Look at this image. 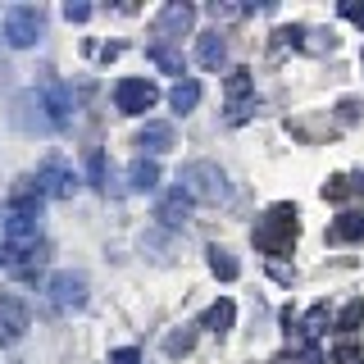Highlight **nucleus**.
<instances>
[{"label":"nucleus","instance_id":"nucleus-1","mask_svg":"<svg viewBox=\"0 0 364 364\" xmlns=\"http://www.w3.org/2000/svg\"><path fill=\"white\" fill-rule=\"evenodd\" d=\"M178 187H182V196H187L191 205H223L228 196H232V187H228V173L214 159H191V164H182V173H178Z\"/></svg>","mask_w":364,"mask_h":364},{"label":"nucleus","instance_id":"nucleus-2","mask_svg":"<svg viewBox=\"0 0 364 364\" xmlns=\"http://www.w3.org/2000/svg\"><path fill=\"white\" fill-rule=\"evenodd\" d=\"M296 232H301V223H296V205H273L264 219L255 223V246L264 250L269 259L287 255L296 246Z\"/></svg>","mask_w":364,"mask_h":364},{"label":"nucleus","instance_id":"nucleus-3","mask_svg":"<svg viewBox=\"0 0 364 364\" xmlns=\"http://www.w3.org/2000/svg\"><path fill=\"white\" fill-rule=\"evenodd\" d=\"M0 32H5V41L14 46V50H32L46 32V14L37 5H14V9H5V28Z\"/></svg>","mask_w":364,"mask_h":364},{"label":"nucleus","instance_id":"nucleus-4","mask_svg":"<svg viewBox=\"0 0 364 364\" xmlns=\"http://www.w3.org/2000/svg\"><path fill=\"white\" fill-rule=\"evenodd\" d=\"M32 178H37V187H41V196H46V200H68V196L77 191V173H73V164H68V159H60V155L41 159Z\"/></svg>","mask_w":364,"mask_h":364},{"label":"nucleus","instance_id":"nucleus-5","mask_svg":"<svg viewBox=\"0 0 364 364\" xmlns=\"http://www.w3.org/2000/svg\"><path fill=\"white\" fill-rule=\"evenodd\" d=\"M46 296H50V305L55 310H82L87 305V273H77V269H60V273H50L46 278Z\"/></svg>","mask_w":364,"mask_h":364},{"label":"nucleus","instance_id":"nucleus-6","mask_svg":"<svg viewBox=\"0 0 364 364\" xmlns=\"http://www.w3.org/2000/svg\"><path fill=\"white\" fill-rule=\"evenodd\" d=\"M155 100H159V87L151 82V77H123V82L114 87V109L128 114V119L155 109Z\"/></svg>","mask_w":364,"mask_h":364},{"label":"nucleus","instance_id":"nucleus-7","mask_svg":"<svg viewBox=\"0 0 364 364\" xmlns=\"http://www.w3.org/2000/svg\"><path fill=\"white\" fill-rule=\"evenodd\" d=\"M32 328V310L28 301L14 291L0 296V346H14V341H23V333Z\"/></svg>","mask_w":364,"mask_h":364},{"label":"nucleus","instance_id":"nucleus-8","mask_svg":"<svg viewBox=\"0 0 364 364\" xmlns=\"http://www.w3.org/2000/svg\"><path fill=\"white\" fill-rule=\"evenodd\" d=\"M223 96H228V123H242V119H250V109H255V77H250L246 68L228 73Z\"/></svg>","mask_w":364,"mask_h":364},{"label":"nucleus","instance_id":"nucleus-9","mask_svg":"<svg viewBox=\"0 0 364 364\" xmlns=\"http://www.w3.org/2000/svg\"><path fill=\"white\" fill-rule=\"evenodd\" d=\"M41 109H46V123H50V128H68V123H73V91L60 87V82H46L41 87Z\"/></svg>","mask_w":364,"mask_h":364},{"label":"nucleus","instance_id":"nucleus-10","mask_svg":"<svg viewBox=\"0 0 364 364\" xmlns=\"http://www.w3.org/2000/svg\"><path fill=\"white\" fill-rule=\"evenodd\" d=\"M191 23H196V9H191L187 0H168L155 18V32L159 37H182V32H191Z\"/></svg>","mask_w":364,"mask_h":364},{"label":"nucleus","instance_id":"nucleus-11","mask_svg":"<svg viewBox=\"0 0 364 364\" xmlns=\"http://www.w3.org/2000/svg\"><path fill=\"white\" fill-rule=\"evenodd\" d=\"M136 146H141V159L168 155V151H173V123H159V119H146V128L136 132Z\"/></svg>","mask_w":364,"mask_h":364},{"label":"nucleus","instance_id":"nucleus-12","mask_svg":"<svg viewBox=\"0 0 364 364\" xmlns=\"http://www.w3.org/2000/svg\"><path fill=\"white\" fill-rule=\"evenodd\" d=\"M196 64L205 68V73H219V68L228 64V41H223L219 28H214V32H200V37H196Z\"/></svg>","mask_w":364,"mask_h":364},{"label":"nucleus","instance_id":"nucleus-13","mask_svg":"<svg viewBox=\"0 0 364 364\" xmlns=\"http://www.w3.org/2000/svg\"><path fill=\"white\" fill-rule=\"evenodd\" d=\"M155 219L164 223V228H187L191 223V200L182 196V187H173V191H164V196H159Z\"/></svg>","mask_w":364,"mask_h":364},{"label":"nucleus","instance_id":"nucleus-14","mask_svg":"<svg viewBox=\"0 0 364 364\" xmlns=\"http://www.w3.org/2000/svg\"><path fill=\"white\" fill-rule=\"evenodd\" d=\"M41 242V214H5V246Z\"/></svg>","mask_w":364,"mask_h":364},{"label":"nucleus","instance_id":"nucleus-15","mask_svg":"<svg viewBox=\"0 0 364 364\" xmlns=\"http://www.w3.org/2000/svg\"><path fill=\"white\" fill-rule=\"evenodd\" d=\"M41 187H37V178H18L14 187H9V214H41Z\"/></svg>","mask_w":364,"mask_h":364},{"label":"nucleus","instance_id":"nucleus-16","mask_svg":"<svg viewBox=\"0 0 364 364\" xmlns=\"http://www.w3.org/2000/svg\"><path fill=\"white\" fill-rule=\"evenodd\" d=\"M232 318H237V305L223 296V301H214L210 310L200 314V328H205V333H219V337H223L228 328H232Z\"/></svg>","mask_w":364,"mask_h":364},{"label":"nucleus","instance_id":"nucleus-17","mask_svg":"<svg viewBox=\"0 0 364 364\" xmlns=\"http://www.w3.org/2000/svg\"><path fill=\"white\" fill-rule=\"evenodd\" d=\"M168 105H173V114H191L200 105V82L196 77H178L173 91H168Z\"/></svg>","mask_w":364,"mask_h":364},{"label":"nucleus","instance_id":"nucleus-18","mask_svg":"<svg viewBox=\"0 0 364 364\" xmlns=\"http://www.w3.org/2000/svg\"><path fill=\"white\" fill-rule=\"evenodd\" d=\"M159 187V164L155 159H132V168H128V191H155Z\"/></svg>","mask_w":364,"mask_h":364},{"label":"nucleus","instance_id":"nucleus-19","mask_svg":"<svg viewBox=\"0 0 364 364\" xmlns=\"http://www.w3.org/2000/svg\"><path fill=\"white\" fill-rule=\"evenodd\" d=\"M364 196V173H337L333 182H323V200H346Z\"/></svg>","mask_w":364,"mask_h":364},{"label":"nucleus","instance_id":"nucleus-20","mask_svg":"<svg viewBox=\"0 0 364 364\" xmlns=\"http://www.w3.org/2000/svg\"><path fill=\"white\" fill-rule=\"evenodd\" d=\"M205 255H210V273H214V278L232 282L237 273H242V264H237V259H232V250H223V246H210V250H205Z\"/></svg>","mask_w":364,"mask_h":364},{"label":"nucleus","instance_id":"nucleus-21","mask_svg":"<svg viewBox=\"0 0 364 364\" xmlns=\"http://www.w3.org/2000/svg\"><path fill=\"white\" fill-rule=\"evenodd\" d=\"M328 237H333V242H355V237H364V214H341V219L328 228Z\"/></svg>","mask_w":364,"mask_h":364},{"label":"nucleus","instance_id":"nucleus-22","mask_svg":"<svg viewBox=\"0 0 364 364\" xmlns=\"http://www.w3.org/2000/svg\"><path fill=\"white\" fill-rule=\"evenodd\" d=\"M328 318H333V314H328V305H323V301L310 305V310H305V318H301V333L310 337V341H314V337H323V333H328Z\"/></svg>","mask_w":364,"mask_h":364},{"label":"nucleus","instance_id":"nucleus-23","mask_svg":"<svg viewBox=\"0 0 364 364\" xmlns=\"http://www.w3.org/2000/svg\"><path fill=\"white\" fill-rule=\"evenodd\" d=\"M364 323V296H350V301L346 305H341V314H337V328H341V333H355V328Z\"/></svg>","mask_w":364,"mask_h":364},{"label":"nucleus","instance_id":"nucleus-24","mask_svg":"<svg viewBox=\"0 0 364 364\" xmlns=\"http://www.w3.org/2000/svg\"><path fill=\"white\" fill-rule=\"evenodd\" d=\"M87 182H91V187H100V191L109 187V173H105V151H91V155H87Z\"/></svg>","mask_w":364,"mask_h":364},{"label":"nucleus","instance_id":"nucleus-25","mask_svg":"<svg viewBox=\"0 0 364 364\" xmlns=\"http://www.w3.org/2000/svg\"><path fill=\"white\" fill-rule=\"evenodd\" d=\"M146 55H151V60L164 68V73H182V55H178V50H168V46H159V41H155Z\"/></svg>","mask_w":364,"mask_h":364},{"label":"nucleus","instance_id":"nucleus-26","mask_svg":"<svg viewBox=\"0 0 364 364\" xmlns=\"http://www.w3.org/2000/svg\"><path fill=\"white\" fill-rule=\"evenodd\" d=\"M333 360H337V364H364L360 341H355V337H341L337 346H333Z\"/></svg>","mask_w":364,"mask_h":364},{"label":"nucleus","instance_id":"nucleus-27","mask_svg":"<svg viewBox=\"0 0 364 364\" xmlns=\"http://www.w3.org/2000/svg\"><path fill=\"white\" fill-rule=\"evenodd\" d=\"M269 364H323V355H318L314 346H305V350H282V355H273Z\"/></svg>","mask_w":364,"mask_h":364},{"label":"nucleus","instance_id":"nucleus-28","mask_svg":"<svg viewBox=\"0 0 364 364\" xmlns=\"http://www.w3.org/2000/svg\"><path fill=\"white\" fill-rule=\"evenodd\" d=\"M191 341H196L191 333H168V337H164V350H168V355H187Z\"/></svg>","mask_w":364,"mask_h":364},{"label":"nucleus","instance_id":"nucleus-29","mask_svg":"<svg viewBox=\"0 0 364 364\" xmlns=\"http://www.w3.org/2000/svg\"><path fill=\"white\" fill-rule=\"evenodd\" d=\"M210 14H214V18H242V14H246V5H228V0H214Z\"/></svg>","mask_w":364,"mask_h":364},{"label":"nucleus","instance_id":"nucleus-30","mask_svg":"<svg viewBox=\"0 0 364 364\" xmlns=\"http://www.w3.org/2000/svg\"><path fill=\"white\" fill-rule=\"evenodd\" d=\"M64 18L68 23H87L91 18V5H82V0H68V5H64Z\"/></svg>","mask_w":364,"mask_h":364},{"label":"nucleus","instance_id":"nucleus-31","mask_svg":"<svg viewBox=\"0 0 364 364\" xmlns=\"http://www.w3.org/2000/svg\"><path fill=\"white\" fill-rule=\"evenodd\" d=\"M341 14L355 23V28H364V0H341Z\"/></svg>","mask_w":364,"mask_h":364},{"label":"nucleus","instance_id":"nucleus-32","mask_svg":"<svg viewBox=\"0 0 364 364\" xmlns=\"http://www.w3.org/2000/svg\"><path fill=\"white\" fill-rule=\"evenodd\" d=\"M109 364H141V350H132V346L109 350Z\"/></svg>","mask_w":364,"mask_h":364},{"label":"nucleus","instance_id":"nucleus-33","mask_svg":"<svg viewBox=\"0 0 364 364\" xmlns=\"http://www.w3.org/2000/svg\"><path fill=\"white\" fill-rule=\"evenodd\" d=\"M269 273H273V278H278V282H291V269H287V264H278V259H273V264H269Z\"/></svg>","mask_w":364,"mask_h":364},{"label":"nucleus","instance_id":"nucleus-34","mask_svg":"<svg viewBox=\"0 0 364 364\" xmlns=\"http://www.w3.org/2000/svg\"><path fill=\"white\" fill-rule=\"evenodd\" d=\"M0 259H5V250H0Z\"/></svg>","mask_w":364,"mask_h":364},{"label":"nucleus","instance_id":"nucleus-35","mask_svg":"<svg viewBox=\"0 0 364 364\" xmlns=\"http://www.w3.org/2000/svg\"><path fill=\"white\" fill-rule=\"evenodd\" d=\"M360 64H364V60H360Z\"/></svg>","mask_w":364,"mask_h":364}]
</instances>
